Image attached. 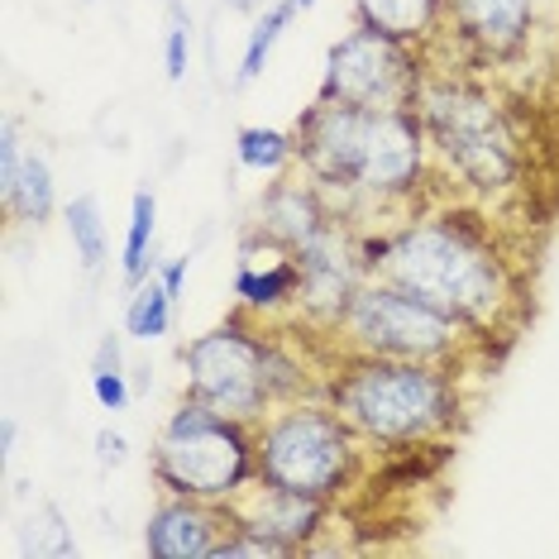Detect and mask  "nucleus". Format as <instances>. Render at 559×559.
<instances>
[{"mask_svg":"<svg viewBox=\"0 0 559 559\" xmlns=\"http://www.w3.org/2000/svg\"><path fill=\"white\" fill-rule=\"evenodd\" d=\"M368 263L378 269V277L454 316L464 330H492V321L512 301V277L492 249V235L460 211L412 221L406 230L383 239Z\"/></svg>","mask_w":559,"mask_h":559,"instance_id":"f257e3e1","label":"nucleus"},{"mask_svg":"<svg viewBox=\"0 0 559 559\" xmlns=\"http://www.w3.org/2000/svg\"><path fill=\"white\" fill-rule=\"evenodd\" d=\"M297 154L311 182L359 197H406L426 173V124L412 106H335L316 100L297 124Z\"/></svg>","mask_w":559,"mask_h":559,"instance_id":"f03ea898","label":"nucleus"},{"mask_svg":"<svg viewBox=\"0 0 559 559\" xmlns=\"http://www.w3.org/2000/svg\"><path fill=\"white\" fill-rule=\"evenodd\" d=\"M330 406L368 440L416 444L454 426L460 392L440 364L359 354L330 378Z\"/></svg>","mask_w":559,"mask_h":559,"instance_id":"7ed1b4c3","label":"nucleus"},{"mask_svg":"<svg viewBox=\"0 0 559 559\" xmlns=\"http://www.w3.org/2000/svg\"><path fill=\"white\" fill-rule=\"evenodd\" d=\"M245 426L249 421L221 416L206 402L187 397L154 444L158 483L177 498L230 502L235 492L249 488V478H259V450Z\"/></svg>","mask_w":559,"mask_h":559,"instance_id":"20e7f679","label":"nucleus"},{"mask_svg":"<svg viewBox=\"0 0 559 559\" xmlns=\"http://www.w3.org/2000/svg\"><path fill=\"white\" fill-rule=\"evenodd\" d=\"M416 116L426 124V139L440 148V158L464 177L478 192H502L516 182L521 154L516 134L507 124L502 106L492 92H483L474 82H421L416 92Z\"/></svg>","mask_w":559,"mask_h":559,"instance_id":"39448f33","label":"nucleus"},{"mask_svg":"<svg viewBox=\"0 0 559 559\" xmlns=\"http://www.w3.org/2000/svg\"><path fill=\"white\" fill-rule=\"evenodd\" d=\"M259 483L301 498H335L354 474V426L335 406H287L253 436Z\"/></svg>","mask_w":559,"mask_h":559,"instance_id":"423d86ee","label":"nucleus"},{"mask_svg":"<svg viewBox=\"0 0 559 559\" xmlns=\"http://www.w3.org/2000/svg\"><path fill=\"white\" fill-rule=\"evenodd\" d=\"M187 368V397L206 402L211 412L235 416V421H259L277 402L273 392V340L253 335L249 325L225 321L197 335L182 349Z\"/></svg>","mask_w":559,"mask_h":559,"instance_id":"0eeeda50","label":"nucleus"},{"mask_svg":"<svg viewBox=\"0 0 559 559\" xmlns=\"http://www.w3.org/2000/svg\"><path fill=\"white\" fill-rule=\"evenodd\" d=\"M340 330L359 354H383V359H416V364H444L460 349L464 325L454 316L436 311L416 292H406L388 277L364 283L354 292Z\"/></svg>","mask_w":559,"mask_h":559,"instance_id":"6e6552de","label":"nucleus"},{"mask_svg":"<svg viewBox=\"0 0 559 559\" xmlns=\"http://www.w3.org/2000/svg\"><path fill=\"white\" fill-rule=\"evenodd\" d=\"M421 62H416L412 44L392 39L383 29H349L345 39L325 53V78L316 100H335V106H378V110H416V92H421Z\"/></svg>","mask_w":559,"mask_h":559,"instance_id":"1a4fd4ad","label":"nucleus"},{"mask_svg":"<svg viewBox=\"0 0 559 559\" xmlns=\"http://www.w3.org/2000/svg\"><path fill=\"white\" fill-rule=\"evenodd\" d=\"M297 263H301L297 301L316 316V321L340 325L345 321V311H349V301H354V292L364 287V259H354L345 230L330 221L311 245L297 249Z\"/></svg>","mask_w":559,"mask_h":559,"instance_id":"9d476101","label":"nucleus"},{"mask_svg":"<svg viewBox=\"0 0 559 559\" xmlns=\"http://www.w3.org/2000/svg\"><path fill=\"white\" fill-rule=\"evenodd\" d=\"M235 516H221V502L201 498H173L148 516L144 550L154 559H211L221 536L230 531Z\"/></svg>","mask_w":559,"mask_h":559,"instance_id":"9b49d317","label":"nucleus"},{"mask_svg":"<svg viewBox=\"0 0 559 559\" xmlns=\"http://www.w3.org/2000/svg\"><path fill=\"white\" fill-rule=\"evenodd\" d=\"M444 15L454 20V34H460L478 58H502L526 39L536 0H450Z\"/></svg>","mask_w":559,"mask_h":559,"instance_id":"f8f14e48","label":"nucleus"},{"mask_svg":"<svg viewBox=\"0 0 559 559\" xmlns=\"http://www.w3.org/2000/svg\"><path fill=\"white\" fill-rule=\"evenodd\" d=\"M301 292V263H297V249L277 245V239L259 235V239H245L239 249V273H235V297L245 307H283V301H297Z\"/></svg>","mask_w":559,"mask_h":559,"instance_id":"ddd939ff","label":"nucleus"},{"mask_svg":"<svg viewBox=\"0 0 559 559\" xmlns=\"http://www.w3.org/2000/svg\"><path fill=\"white\" fill-rule=\"evenodd\" d=\"M325 225L330 211L321 201V182H273L259 201V235H269L287 249L311 245Z\"/></svg>","mask_w":559,"mask_h":559,"instance_id":"4468645a","label":"nucleus"},{"mask_svg":"<svg viewBox=\"0 0 559 559\" xmlns=\"http://www.w3.org/2000/svg\"><path fill=\"white\" fill-rule=\"evenodd\" d=\"M249 526L269 531L273 540H283L287 550H301L325 521V502L321 498H301V492H287V488H269L263 483L259 492L249 498V512H245Z\"/></svg>","mask_w":559,"mask_h":559,"instance_id":"2eb2a0df","label":"nucleus"},{"mask_svg":"<svg viewBox=\"0 0 559 559\" xmlns=\"http://www.w3.org/2000/svg\"><path fill=\"white\" fill-rule=\"evenodd\" d=\"M444 5H450V0H354V15H359V24H368V29H383L392 39L416 44V39H426L430 29H440Z\"/></svg>","mask_w":559,"mask_h":559,"instance_id":"dca6fc26","label":"nucleus"},{"mask_svg":"<svg viewBox=\"0 0 559 559\" xmlns=\"http://www.w3.org/2000/svg\"><path fill=\"white\" fill-rule=\"evenodd\" d=\"M0 201H5V211L15 215L20 225H44L48 215H53V206H58L53 173H48V163L34 154V148H24L15 182H10V192L0 197Z\"/></svg>","mask_w":559,"mask_h":559,"instance_id":"f3484780","label":"nucleus"},{"mask_svg":"<svg viewBox=\"0 0 559 559\" xmlns=\"http://www.w3.org/2000/svg\"><path fill=\"white\" fill-rule=\"evenodd\" d=\"M173 292L163 287V277H144V283H134L130 292V307H124V330H130L134 340H163L173 325Z\"/></svg>","mask_w":559,"mask_h":559,"instance_id":"a211bd4d","label":"nucleus"},{"mask_svg":"<svg viewBox=\"0 0 559 559\" xmlns=\"http://www.w3.org/2000/svg\"><path fill=\"white\" fill-rule=\"evenodd\" d=\"M154 225H158V201L154 192H134L130 201V225H124V283H144L148 277V253H154Z\"/></svg>","mask_w":559,"mask_h":559,"instance_id":"6ab92c4d","label":"nucleus"},{"mask_svg":"<svg viewBox=\"0 0 559 559\" xmlns=\"http://www.w3.org/2000/svg\"><path fill=\"white\" fill-rule=\"evenodd\" d=\"M62 221H68V235H72V249H78L82 269L96 273L100 263H106V221H100V201L92 192L78 197L68 211H62Z\"/></svg>","mask_w":559,"mask_h":559,"instance_id":"aec40b11","label":"nucleus"},{"mask_svg":"<svg viewBox=\"0 0 559 559\" xmlns=\"http://www.w3.org/2000/svg\"><path fill=\"white\" fill-rule=\"evenodd\" d=\"M292 15H297V5H292V0H277V5H269V10H263V15H259V20H253V29H249V44H245V62H239V86L259 82L263 62H269L273 44L283 39V29L292 24Z\"/></svg>","mask_w":559,"mask_h":559,"instance_id":"412c9836","label":"nucleus"},{"mask_svg":"<svg viewBox=\"0 0 559 559\" xmlns=\"http://www.w3.org/2000/svg\"><path fill=\"white\" fill-rule=\"evenodd\" d=\"M235 154L249 173H283L292 154H297V139L283 130H269V124H249V130H239Z\"/></svg>","mask_w":559,"mask_h":559,"instance_id":"4be33fe9","label":"nucleus"},{"mask_svg":"<svg viewBox=\"0 0 559 559\" xmlns=\"http://www.w3.org/2000/svg\"><path fill=\"white\" fill-rule=\"evenodd\" d=\"M187 58H192V20L173 5V29L163 39V72H168V82L187 78Z\"/></svg>","mask_w":559,"mask_h":559,"instance_id":"5701e85b","label":"nucleus"},{"mask_svg":"<svg viewBox=\"0 0 559 559\" xmlns=\"http://www.w3.org/2000/svg\"><path fill=\"white\" fill-rule=\"evenodd\" d=\"M92 392L106 412H124V406H130V383H124V373H96L92 368Z\"/></svg>","mask_w":559,"mask_h":559,"instance_id":"b1692460","label":"nucleus"},{"mask_svg":"<svg viewBox=\"0 0 559 559\" xmlns=\"http://www.w3.org/2000/svg\"><path fill=\"white\" fill-rule=\"evenodd\" d=\"M96 460L106 468H120L124 460H130V444H124L120 430H96Z\"/></svg>","mask_w":559,"mask_h":559,"instance_id":"393cba45","label":"nucleus"},{"mask_svg":"<svg viewBox=\"0 0 559 559\" xmlns=\"http://www.w3.org/2000/svg\"><path fill=\"white\" fill-rule=\"evenodd\" d=\"M96 373H120V335H106L96 345Z\"/></svg>","mask_w":559,"mask_h":559,"instance_id":"a878e982","label":"nucleus"},{"mask_svg":"<svg viewBox=\"0 0 559 559\" xmlns=\"http://www.w3.org/2000/svg\"><path fill=\"white\" fill-rule=\"evenodd\" d=\"M187 269H192V259H173L168 269L158 273V277H163V287L173 292V301H182V287H187Z\"/></svg>","mask_w":559,"mask_h":559,"instance_id":"bb28decb","label":"nucleus"},{"mask_svg":"<svg viewBox=\"0 0 559 559\" xmlns=\"http://www.w3.org/2000/svg\"><path fill=\"white\" fill-rule=\"evenodd\" d=\"M0 454H15V421H10V416H0Z\"/></svg>","mask_w":559,"mask_h":559,"instance_id":"cd10ccee","label":"nucleus"},{"mask_svg":"<svg viewBox=\"0 0 559 559\" xmlns=\"http://www.w3.org/2000/svg\"><path fill=\"white\" fill-rule=\"evenodd\" d=\"M225 10H239V15H263V0H221Z\"/></svg>","mask_w":559,"mask_h":559,"instance_id":"c85d7f7f","label":"nucleus"},{"mask_svg":"<svg viewBox=\"0 0 559 559\" xmlns=\"http://www.w3.org/2000/svg\"><path fill=\"white\" fill-rule=\"evenodd\" d=\"M292 5H297V10H311V5H316V0H292Z\"/></svg>","mask_w":559,"mask_h":559,"instance_id":"c756f323","label":"nucleus"}]
</instances>
